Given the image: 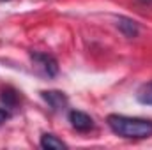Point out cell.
<instances>
[{
	"label": "cell",
	"mask_w": 152,
	"mask_h": 150,
	"mask_svg": "<svg viewBox=\"0 0 152 150\" xmlns=\"http://www.w3.org/2000/svg\"><path fill=\"white\" fill-rule=\"evenodd\" d=\"M9 118H11V113L7 111V110H4V108H0V125L5 124Z\"/></svg>",
	"instance_id": "9"
},
{
	"label": "cell",
	"mask_w": 152,
	"mask_h": 150,
	"mask_svg": "<svg viewBox=\"0 0 152 150\" xmlns=\"http://www.w3.org/2000/svg\"><path fill=\"white\" fill-rule=\"evenodd\" d=\"M115 27L118 28V32L124 37H127V39H134V37H138V34H140V25L133 18H129V16H117L115 18Z\"/></svg>",
	"instance_id": "5"
},
{
	"label": "cell",
	"mask_w": 152,
	"mask_h": 150,
	"mask_svg": "<svg viewBox=\"0 0 152 150\" xmlns=\"http://www.w3.org/2000/svg\"><path fill=\"white\" fill-rule=\"evenodd\" d=\"M69 122H71V127L76 129L78 133H88L94 129V120L90 115H87L85 111H80V110H71L67 115Z\"/></svg>",
	"instance_id": "4"
},
{
	"label": "cell",
	"mask_w": 152,
	"mask_h": 150,
	"mask_svg": "<svg viewBox=\"0 0 152 150\" xmlns=\"http://www.w3.org/2000/svg\"><path fill=\"white\" fill-rule=\"evenodd\" d=\"M0 101L5 104V108L16 110L18 104H20V94H18V90H14L12 87H4V88L0 90Z\"/></svg>",
	"instance_id": "7"
},
{
	"label": "cell",
	"mask_w": 152,
	"mask_h": 150,
	"mask_svg": "<svg viewBox=\"0 0 152 150\" xmlns=\"http://www.w3.org/2000/svg\"><path fill=\"white\" fill-rule=\"evenodd\" d=\"M136 99L140 104H145V106H152V79L143 83L138 92H136Z\"/></svg>",
	"instance_id": "8"
},
{
	"label": "cell",
	"mask_w": 152,
	"mask_h": 150,
	"mask_svg": "<svg viewBox=\"0 0 152 150\" xmlns=\"http://www.w3.org/2000/svg\"><path fill=\"white\" fill-rule=\"evenodd\" d=\"M0 2H9V0H0Z\"/></svg>",
	"instance_id": "11"
},
{
	"label": "cell",
	"mask_w": 152,
	"mask_h": 150,
	"mask_svg": "<svg viewBox=\"0 0 152 150\" xmlns=\"http://www.w3.org/2000/svg\"><path fill=\"white\" fill-rule=\"evenodd\" d=\"M39 145H41V149L44 150H62V149H67V143L66 141H62L60 138H57L55 134H51V133H44L42 136H41V140H39Z\"/></svg>",
	"instance_id": "6"
},
{
	"label": "cell",
	"mask_w": 152,
	"mask_h": 150,
	"mask_svg": "<svg viewBox=\"0 0 152 150\" xmlns=\"http://www.w3.org/2000/svg\"><path fill=\"white\" fill-rule=\"evenodd\" d=\"M41 97L53 111H64L69 104V97L62 90H41Z\"/></svg>",
	"instance_id": "3"
},
{
	"label": "cell",
	"mask_w": 152,
	"mask_h": 150,
	"mask_svg": "<svg viewBox=\"0 0 152 150\" xmlns=\"http://www.w3.org/2000/svg\"><path fill=\"white\" fill-rule=\"evenodd\" d=\"M106 124L120 138L127 140H145L152 136V120L140 117H126V115H108Z\"/></svg>",
	"instance_id": "1"
},
{
	"label": "cell",
	"mask_w": 152,
	"mask_h": 150,
	"mask_svg": "<svg viewBox=\"0 0 152 150\" xmlns=\"http://www.w3.org/2000/svg\"><path fill=\"white\" fill-rule=\"evenodd\" d=\"M140 2H143V4H151L152 0H140Z\"/></svg>",
	"instance_id": "10"
},
{
	"label": "cell",
	"mask_w": 152,
	"mask_h": 150,
	"mask_svg": "<svg viewBox=\"0 0 152 150\" xmlns=\"http://www.w3.org/2000/svg\"><path fill=\"white\" fill-rule=\"evenodd\" d=\"M30 58H32L36 69L42 76L55 78L58 74V62L55 57H51L48 53H41V51H30Z\"/></svg>",
	"instance_id": "2"
}]
</instances>
